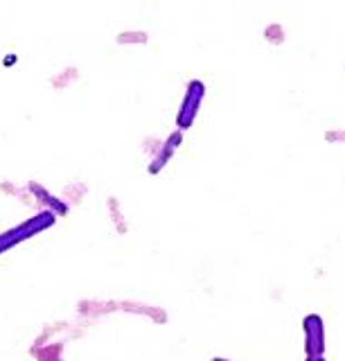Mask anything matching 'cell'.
<instances>
[{
  "label": "cell",
  "mask_w": 345,
  "mask_h": 361,
  "mask_svg": "<svg viewBox=\"0 0 345 361\" xmlns=\"http://www.w3.org/2000/svg\"><path fill=\"white\" fill-rule=\"evenodd\" d=\"M54 221H57V214H54L52 210H43V212L34 214V217L25 219L23 224L14 226V228L5 231L3 235H0V255L7 253L9 248L18 246L20 242L32 240V237L43 233L46 228H52Z\"/></svg>",
  "instance_id": "6da1fadb"
},
{
  "label": "cell",
  "mask_w": 345,
  "mask_h": 361,
  "mask_svg": "<svg viewBox=\"0 0 345 361\" xmlns=\"http://www.w3.org/2000/svg\"><path fill=\"white\" fill-rule=\"evenodd\" d=\"M206 97V84L194 79V82L187 84L185 90V97L181 102V109H179V116H176V127L179 131H187L194 124L196 116H199V109H201V102Z\"/></svg>",
  "instance_id": "7a4b0ae2"
},
{
  "label": "cell",
  "mask_w": 345,
  "mask_h": 361,
  "mask_svg": "<svg viewBox=\"0 0 345 361\" xmlns=\"http://www.w3.org/2000/svg\"><path fill=\"white\" fill-rule=\"evenodd\" d=\"M305 332V353L307 357H322L325 355V325L318 314H307L303 321Z\"/></svg>",
  "instance_id": "3957f363"
},
{
  "label": "cell",
  "mask_w": 345,
  "mask_h": 361,
  "mask_svg": "<svg viewBox=\"0 0 345 361\" xmlns=\"http://www.w3.org/2000/svg\"><path fill=\"white\" fill-rule=\"evenodd\" d=\"M181 140H183V133L181 131H176V133H172L170 138H167V142H165V147H163V152L153 158V163L149 165V174H158L161 169L167 165V161L172 158V154L179 149V145H181Z\"/></svg>",
  "instance_id": "277c9868"
},
{
  "label": "cell",
  "mask_w": 345,
  "mask_h": 361,
  "mask_svg": "<svg viewBox=\"0 0 345 361\" xmlns=\"http://www.w3.org/2000/svg\"><path fill=\"white\" fill-rule=\"evenodd\" d=\"M30 190L32 192H37V195L41 197V201L43 203H46V206H50V210L54 212V214H57V212H68V206H65V203H61L59 199H54L52 195H48V192L46 190H43L41 185H37V183H30Z\"/></svg>",
  "instance_id": "5b68a950"
},
{
  "label": "cell",
  "mask_w": 345,
  "mask_h": 361,
  "mask_svg": "<svg viewBox=\"0 0 345 361\" xmlns=\"http://www.w3.org/2000/svg\"><path fill=\"white\" fill-rule=\"evenodd\" d=\"M307 361H325V357H307Z\"/></svg>",
  "instance_id": "8992f818"
},
{
  "label": "cell",
  "mask_w": 345,
  "mask_h": 361,
  "mask_svg": "<svg viewBox=\"0 0 345 361\" xmlns=\"http://www.w3.org/2000/svg\"><path fill=\"white\" fill-rule=\"evenodd\" d=\"M213 361H230V359H221V357H215Z\"/></svg>",
  "instance_id": "52a82bcc"
}]
</instances>
